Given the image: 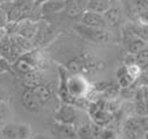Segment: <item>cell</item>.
Wrapping results in <instances>:
<instances>
[{"label":"cell","instance_id":"60d3db41","mask_svg":"<svg viewBox=\"0 0 148 139\" xmlns=\"http://www.w3.org/2000/svg\"><path fill=\"white\" fill-rule=\"evenodd\" d=\"M4 125H5V121H4V120H1V118H0V129H1V127L4 126Z\"/></svg>","mask_w":148,"mask_h":139},{"label":"cell","instance_id":"44dd1931","mask_svg":"<svg viewBox=\"0 0 148 139\" xmlns=\"http://www.w3.org/2000/svg\"><path fill=\"white\" fill-rule=\"evenodd\" d=\"M118 92H120L118 86L112 85V86H109L108 88H105L103 92H100V96H101L100 99H103V100H114V99L117 98Z\"/></svg>","mask_w":148,"mask_h":139},{"label":"cell","instance_id":"d6986e66","mask_svg":"<svg viewBox=\"0 0 148 139\" xmlns=\"http://www.w3.org/2000/svg\"><path fill=\"white\" fill-rule=\"evenodd\" d=\"M1 134L7 139H18L17 135V124H5L1 127Z\"/></svg>","mask_w":148,"mask_h":139},{"label":"cell","instance_id":"52a82bcc","mask_svg":"<svg viewBox=\"0 0 148 139\" xmlns=\"http://www.w3.org/2000/svg\"><path fill=\"white\" fill-rule=\"evenodd\" d=\"M75 109H74L73 105H69V104H62L59 108V111L55 114V120L56 122H60V124H69V125H74L75 122Z\"/></svg>","mask_w":148,"mask_h":139},{"label":"cell","instance_id":"9a60e30c","mask_svg":"<svg viewBox=\"0 0 148 139\" xmlns=\"http://www.w3.org/2000/svg\"><path fill=\"white\" fill-rule=\"evenodd\" d=\"M31 90L34 91V94L38 96L39 100H40L42 103L44 104V105H46V104L52 99V91L49 90L47 86L38 85V86H35V87H33Z\"/></svg>","mask_w":148,"mask_h":139},{"label":"cell","instance_id":"ac0fdd59","mask_svg":"<svg viewBox=\"0 0 148 139\" xmlns=\"http://www.w3.org/2000/svg\"><path fill=\"white\" fill-rule=\"evenodd\" d=\"M129 47H127V49H129V52H130L131 55H136L138 52H140L142 49H144V48H147V44H146V40H143V39H140V38H134V39H131L130 42H129Z\"/></svg>","mask_w":148,"mask_h":139},{"label":"cell","instance_id":"7a4b0ae2","mask_svg":"<svg viewBox=\"0 0 148 139\" xmlns=\"http://www.w3.org/2000/svg\"><path fill=\"white\" fill-rule=\"evenodd\" d=\"M66 86H68V91H69V94L72 96H75V98L86 96L87 91H88L87 82L79 74H75L70 78H66Z\"/></svg>","mask_w":148,"mask_h":139},{"label":"cell","instance_id":"ab89813d","mask_svg":"<svg viewBox=\"0 0 148 139\" xmlns=\"http://www.w3.org/2000/svg\"><path fill=\"white\" fill-rule=\"evenodd\" d=\"M43 1H46V0H34V3H35V5H38V4H42Z\"/></svg>","mask_w":148,"mask_h":139},{"label":"cell","instance_id":"484cf974","mask_svg":"<svg viewBox=\"0 0 148 139\" xmlns=\"http://www.w3.org/2000/svg\"><path fill=\"white\" fill-rule=\"evenodd\" d=\"M134 83H135V79H134L133 77H130V75L127 74V72L118 78V86H120L121 88H130Z\"/></svg>","mask_w":148,"mask_h":139},{"label":"cell","instance_id":"d6a6232c","mask_svg":"<svg viewBox=\"0 0 148 139\" xmlns=\"http://www.w3.org/2000/svg\"><path fill=\"white\" fill-rule=\"evenodd\" d=\"M88 126H90V130H91V133H92V137H94V138L99 137V134L101 133L103 127L99 126L97 124H95V122H91V124H88Z\"/></svg>","mask_w":148,"mask_h":139},{"label":"cell","instance_id":"4316f807","mask_svg":"<svg viewBox=\"0 0 148 139\" xmlns=\"http://www.w3.org/2000/svg\"><path fill=\"white\" fill-rule=\"evenodd\" d=\"M134 112L139 117L147 116V100H136L134 105Z\"/></svg>","mask_w":148,"mask_h":139},{"label":"cell","instance_id":"1f68e13d","mask_svg":"<svg viewBox=\"0 0 148 139\" xmlns=\"http://www.w3.org/2000/svg\"><path fill=\"white\" fill-rule=\"evenodd\" d=\"M8 72H12L10 62L8 60L3 59V57H0V73H8Z\"/></svg>","mask_w":148,"mask_h":139},{"label":"cell","instance_id":"4dcf8cb0","mask_svg":"<svg viewBox=\"0 0 148 139\" xmlns=\"http://www.w3.org/2000/svg\"><path fill=\"white\" fill-rule=\"evenodd\" d=\"M109 86H112V83L110 82H97V83H94V86H92V88H94L96 92H103V91L105 90V88H108Z\"/></svg>","mask_w":148,"mask_h":139},{"label":"cell","instance_id":"74e56055","mask_svg":"<svg viewBox=\"0 0 148 139\" xmlns=\"http://www.w3.org/2000/svg\"><path fill=\"white\" fill-rule=\"evenodd\" d=\"M33 139H52V138L47 137V135H43V134H38V135H35V137H33Z\"/></svg>","mask_w":148,"mask_h":139},{"label":"cell","instance_id":"8fae6325","mask_svg":"<svg viewBox=\"0 0 148 139\" xmlns=\"http://www.w3.org/2000/svg\"><path fill=\"white\" fill-rule=\"evenodd\" d=\"M92 118V122H95V124H97L99 126L101 127H107L108 125L112 122L113 120V114L109 113V112H107L105 109H99L97 112H95L94 114L91 116Z\"/></svg>","mask_w":148,"mask_h":139},{"label":"cell","instance_id":"83f0119b","mask_svg":"<svg viewBox=\"0 0 148 139\" xmlns=\"http://www.w3.org/2000/svg\"><path fill=\"white\" fill-rule=\"evenodd\" d=\"M126 72H127V74L130 75V77H133L135 81L138 79L139 75L142 74V69L136 64H133V65H129V66H126Z\"/></svg>","mask_w":148,"mask_h":139},{"label":"cell","instance_id":"e575fe53","mask_svg":"<svg viewBox=\"0 0 148 139\" xmlns=\"http://www.w3.org/2000/svg\"><path fill=\"white\" fill-rule=\"evenodd\" d=\"M133 64H135V55H129L125 59V66H129V65H133Z\"/></svg>","mask_w":148,"mask_h":139},{"label":"cell","instance_id":"d4e9b609","mask_svg":"<svg viewBox=\"0 0 148 139\" xmlns=\"http://www.w3.org/2000/svg\"><path fill=\"white\" fill-rule=\"evenodd\" d=\"M18 139H27L31 137V129L27 124H17Z\"/></svg>","mask_w":148,"mask_h":139},{"label":"cell","instance_id":"cb8c5ba5","mask_svg":"<svg viewBox=\"0 0 148 139\" xmlns=\"http://www.w3.org/2000/svg\"><path fill=\"white\" fill-rule=\"evenodd\" d=\"M75 135L79 139H92L94 138L91 130H90L88 124H84V125H82V126H79L78 129L75 130Z\"/></svg>","mask_w":148,"mask_h":139},{"label":"cell","instance_id":"836d02e7","mask_svg":"<svg viewBox=\"0 0 148 139\" xmlns=\"http://www.w3.org/2000/svg\"><path fill=\"white\" fill-rule=\"evenodd\" d=\"M8 25V21H7V12H5L3 8H0V29L5 27Z\"/></svg>","mask_w":148,"mask_h":139},{"label":"cell","instance_id":"d590c367","mask_svg":"<svg viewBox=\"0 0 148 139\" xmlns=\"http://www.w3.org/2000/svg\"><path fill=\"white\" fill-rule=\"evenodd\" d=\"M7 100H8V92L3 87H0V101H5L7 103Z\"/></svg>","mask_w":148,"mask_h":139},{"label":"cell","instance_id":"4fadbf2b","mask_svg":"<svg viewBox=\"0 0 148 139\" xmlns=\"http://www.w3.org/2000/svg\"><path fill=\"white\" fill-rule=\"evenodd\" d=\"M13 40L16 42V44H17L18 47L21 48V51L25 53V52H31L35 49V44H34V42L31 40V39H27V38H23V36L21 35H17V34H13L12 35Z\"/></svg>","mask_w":148,"mask_h":139},{"label":"cell","instance_id":"5b68a950","mask_svg":"<svg viewBox=\"0 0 148 139\" xmlns=\"http://www.w3.org/2000/svg\"><path fill=\"white\" fill-rule=\"evenodd\" d=\"M81 23L84 26H90V27H99V29L107 27V23H105V20L101 13L91 12V10H84L82 13Z\"/></svg>","mask_w":148,"mask_h":139},{"label":"cell","instance_id":"9c48e42d","mask_svg":"<svg viewBox=\"0 0 148 139\" xmlns=\"http://www.w3.org/2000/svg\"><path fill=\"white\" fill-rule=\"evenodd\" d=\"M87 1L88 0H66L65 9H66L68 16L75 17V16H79L81 13H83L86 10Z\"/></svg>","mask_w":148,"mask_h":139},{"label":"cell","instance_id":"603a6c76","mask_svg":"<svg viewBox=\"0 0 148 139\" xmlns=\"http://www.w3.org/2000/svg\"><path fill=\"white\" fill-rule=\"evenodd\" d=\"M131 33H133L134 35H136V38H140L147 42V25H143V23L133 25Z\"/></svg>","mask_w":148,"mask_h":139},{"label":"cell","instance_id":"277c9868","mask_svg":"<svg viewBox=\"0 0 148 139\" xmlns=\"http://www.w3.org/2000/svg\"><path fill=\"white\" fill-rule=\"evenodd\" d=\"M12 8L7 12V21L8 23H16L17 21L25 18V14L29 13L30 7L29 3L26 1H21V0H16L14 3H12Z\"/></svg>","mask_w":148,"mask_h":139},{"label":"cell","instance_id":"f546056e","mask_svg":"<svg viewBox=\"0 0 148 139\" xmlns=\"http://www.w3.org/2000/svg\"><path fill=\"white\" fill-rule=\"evenodd\" d=\"M100 139H114V131L112 129H108V127H103L101 133L99 134Z\"/></svg>","mask_w":148,"mask_h":139},{"label":"cell","instance_id":"5bb4252c","mask_svg":"<svg viewBox=\"0 0 148 139\" xmlns=\"http://www.w3.org/2000/svg\"><path fill=\"white\" fill-rule=\"evenodd\" d=\"M22 81L27 88H33L42 83V77L36 70H31V72L22 74Z\"/></svg>","mask_w":148,"mask_h":139},{"label":"cell","instance_id":"ee69618b","mask_svg":"<svg viewBox=\"0 0 148 139\" xmlns=\"http://www.w3.org/2000/svg\"><path fill=\"white\" fill-rule=\"evenodd\" d=\"M0 57H1V56H0Z\"/></svg>","mask_w":148,"mask_h":139},{"label":"cell","instance_id":"6da1fadb","mask_svg":"<svg viewBox=\"0 0 148 139\" xmlns=\"http://www.w3.org/2000/svg\"><path fill=\"white\" fill-rule=\"evenodd\" d=\"M74 30H75L82 38L87 39V40H90V42H94V43L105 44L112 40V34H110L107 29L90 27V26H84L81 23V25L74 26Z\"/></svg>","mask_w":148,"mask_h":139},{"label":"cell","instance_id":"7c38bea8","mask_svg":"<svg viewBox=\"0 0 148 139\" xmlns=\"http://www.w3.org/2000/svg\"><path fill=\"white\" fill-rule=\"evenodd\" d=\"M110 8L109 0H88L86 5V10L96 13H104L107 9Z\"/></svg>","mask_w":148,"mask_h":139},{"label":"cell","instance_id":"f35d334b","mask_svg":"<svg viewBox=\"0 0 148 139\" xmlns=\"http://www.w3.org/2000/svg\"><path fill=\"white\" fill-rule=\"evenodd\" d=\"M16 0H0V4H1V3H14Z\"/></svg>","mask_w":148,"mask_h":139},{"label":"cell","instance_id":"8d00e7d4","mask_svg":"<svg viewBox=\"0 0 148 139\" xmlns=\"http://www.w3.org/2000/svg\"><path fill=\"white\" fill-rule=\"evenodd\" d=\"M125 73H126V66H125V65H122L121 68H118V69H117V78H120L121 75H123Z\"/></svg>","mask_w":148,"mask_h":139},{"label":"cell","instance_id":"e0dca14e","mask_svg":"<svg viewBox=\"0 0 148 139\" xmlns=\"http://www.w3.org/2000/svg\"><path fill=\"white\" fill-rule=\"evenodd\" d=\"M9 51H10V35L4 34L0 38V56L9 61Z\"/></svg>","mask_w":148,"mask_h":139},{"label":"cell","instance_id":"8992f818","mask_svg":"<svg viewBox=\"0 0 148 139\" xmlns=\"http://www.w3.org/2000/svg\"><path fill=\"white\" fill-rule=\"evenodd\" d=\"M22 103L29 112H42L44 109V104L39 100L31 88H27L22 94Z\"/></svg>","mask_w":148,"mask_h":139},{"label":"cell","instance_id":"3957f363","mask_svg":"<svg viewBox=\"0 0 148 139\" xmlns=\"http://www.w3.org/2000/svg\"><path fill=\"white\" fill-rule=\"evenodd\" d=\"M38 27L39 26L31 20L22 18L14 23V34L27 39H34V36L36 35V31H38Z\"/></svg>","mask_w":148,"mask_h":139},{"label":"cell","instance_id":"f1b7e54d","mask_svg":"<svg viewBox=\"0 0 148 139\" xmlns=\"http://www.w3.org/2000/svg\"><path fill=\"white\" fill-rule=\"evenodd\" d=\"M10 112H9V108H8L7 103L5 101H0V118L1 120H7L9 117Z\"/></svg>","mask_w":148,"mask_h":139},{"label":"cell","instance_id":"30bf717a","mask_svg":"<svg viewBox=\"0 0 148 139\" xmlns=\"http://www.w3.org/2000/svg\"><path fill=\"white\" fill-rule=\"evenodd\" d=\"M53 131L61 139H74L75 138V129L73 125L69 124H60L56 122L53 125Z\"/></svg>","mask_w":148,"mask_h":139},{"label":"cell","instance_id":"ba28073f","mask_svg":"<svg viewBox=\"0 0 148 139\" xmlns=\"http://www.w3.org/2000/svg\"><path fill=\"white\" fill-rule=\"evenodd\" d=\"M66 0H46L42 3V13L43 14H53L65 9Z\"/></svg>","mask_w":148,"mask_h":139},{"label":"cell","instance_id":"2e32d148","mask_svg":"<svg viewBox=\"0 0 148 139\" xmlns=\"http://www.w3.org/2000/svg\"><path fill=\"white\" fill-rule=\"evenodd\" d=\"M103 17H104L107 26H110V27H116L120 23V12L114 8L107 9L103 13Z\"/></svg>","mask_w":148,"mask_h":139},{"label":"cell","instance_id":"7bdbcfd3","mask_svg":"<svg viewBox=\"0 0 148 139\" xmlns=\"http://www.w3.org/2000/svg\"><path fill=\"white\" fill-rule=\"evenodd\" d=\"M123 139H126V138H123Z\"/></svg>","mask_w":148,"mask_h":139},{"label":"cell","instance_id":"b9f144b4","mask_svg":"<svg viewBox=\"0 0 148 139\" xmlns=\"http://www.w3.org/2000/svg\"><path fill=\"white\" fill-rule=\"evenodd\" d=\"M27 139H33V138H31V137H30V138H27Z\"/></svg>","mask_w":148,"mask_h":139},{"label":"cell","instance_id":"ffe728a7","mask_svg":"<svg viewBox=\"0 0 148 139\" xmlns=\"http://www.w3.org/2000/svg\"><path fill=\"white\" fill-rule=\"evenodd\" d=\"M66 69L73 74H83V65L78 59H72L66 62Z\"/></svg>","mask_w":148,"mask_h":139},{"label":"cell","instance_id":"7402d4cb","mask_svg":"<svg viewBox=\"0 0 148 139\" xmlns=\"http://www.w3.org/2000/svg\"><path fill=\"white\" fill-rule=\"evenodd\" d=\"M135 64L140 68L142 70L146 69V66L148 65V49L144 48L140 52L135 55Z\"/></svg>","mask_w":148,"mask_h":139}]
</instances>
